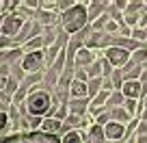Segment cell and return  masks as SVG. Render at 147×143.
<instances>
[{
    "label": "cell",
    "instance_id": "15",
    "mask_svg": "<svg viewBox=\"0 0 147 143\" xmlns=\"http://www.w3.org/2000/svg\"><path fill=\"white\" fill-rule=\"evenodd\" d=\"M102 35L104 33H89L87 41H84V48H89V50H100V43H102Z\"/></svg>",
    "mask_w": 147,
    "mask_h": 143
},
{
    "label": "cell",
    "instance_id": "16",
    "mask_svg": "<svg viewBox=\"0 0 147 143\" xmlns=\"http://www.w3.org/2000/svg\"><path fill=\"white\" fill-rule=\"evenodd\" d=\"M59 141L61 143H84V139H82V132H80V130H69V132H65Z\"/></svg>",
    "mask_w": 147,
    "mask_h": 143
},
{
    "label": "cell",
    "instance_id": "2",
    "mask_svg": "<svg viewBox=\"0 0 147 143\" xmlns=\"http://www.w3.org/2000/svg\"><path fill=\"white\" fill-rule=\"evenodd\" d=\"M54 102H56L54 93L43 89V85H39V87L28 91V98L24 102V106H26V113L32 117H48L52 106H54Z\"/></svg>",
    "mask_w": 147,
    "mask_h": 143
},
{
    "label": "cell",
    "instance_id": "3",
    "mask_svg": "<svg viewBox=\"0 0 147 143\" xmlns=\"http://www.w3.org/2000/svg\"><path fill=\"white\" fill-rule=\"evenodd\" d=\"M24 24H26V20L22 18V15L18 13H7L5 18H2V24H0V35L7 39H18V35L22 33Z\"/></svg>",
    "mask_w": 147,
    "mask_h": 143
},
{
    "label": "cell",
    "instance_id": "31",
    "mask_svg": "<svg viewBox=\"0 0 147 143\" xmlns=\"http://www.w3.org/2000/svg\"><path fill=\"white\" fill-rule=\"evenodd\" d=\"M145 43H147V41H145Z\"/></svg>",
    "mask_w": 147,
    "mask_h": 143
},
{
    "label": "cell",
    "instance_id": "8",
    "mask_svg": "<svg viewBox=\"0 0 147 143\" xmlns=\"http://www.w3.org/2000/svg\"><path fill=\"white\" fill-rule=\"evenodd\" d=\"M104 141H125V126L110 119L104 126Z\"/></svg>",
    "mask_w": 147,
    "mask_h": 143
},
{
    "label": "cell",
    "instance_id": "5",
    "mask_svg": "<svg viewBox=\"0 0 147 143\" xmlns=\"http://www.w3.org/2000/svg\"><path fill=\"white\" fill-rule=\"evenodd\" d=\"M102 54H104V59L108 61V63L113 65L115 69H123L125 65L130 63V56H132V52H128L125 48L113 46V48H106V50H102Z\"/></svg>",
    "mask_w": 147,
    "mask_h": 143
},
{
    "label": "cell",
    "instance_id": "10",
    "mask_svg": "<svg viewBox=\"0 0 147 143\" xmlns=\"http://www.w3.org/2000/svg\"><path fill=\"white\" fill-rule=\"evenodd\" d=\"M69 100H89L87 83H82V80H71V85H69Z\"/></svg>",
    "mask_w": 147,
    "mask_h": 143
},
{
    "label": "cell",
    "instance_id": "29",
    "mask_svg": "<svg viewBox=\"0 0 147 143\" xmlns=\"http://www.w3.org/2000/svg\"><path fill=\"white\" fill-rule=\"evenodd\" d=\"M143 13H147V0H145V5H143Z\"/></svg>",
    "mask_w": 147,
    "mask_h": 143
},
{
    "label": "cell",
    "instance_id": "28",
    "mask_svg": "<svg viewBox=\"0 0 147 143\" xmlns=\"http://www.w3.org/2000/svg\"><path fill=\"white\" fill-rule=\"evenodd\" d=\"M141 121H147V108L143 111V115H141Z\"/></svg>",
    "mask_w": 147,
    "mask_h": 143
},
{
    "label": "cell",
    "instance_id": "21",
    "mask_svg": "<svg viewBox=\"0 0 147 143\" xmlns=\"http://www.w3.org/2000/svg\"><path fill=\"white\" fill-rule=\"evenodd\" d=\"M54 117L61 119V121H65L69 117V106L67 104H59V106H56V111H54Z\"/></svg>",
    "mask_w": 147,
    "mask_h": 143
},
{
    "label": "cell",
    "instance_id": "23",
    "mask_svg": "<svg viewBox=\"0 0 147 143\" xmlns=\"http://www.w3.org/2000/svg\"><path fill=\"white\" fill-rule=\"evenodd\" d=\"M74 80H82V83H89L87 69H82V67H74Z\"/></svg>",
    "mask_w": 147,
    "mask_h": 143
},
{
    "label": "cell",
    "instance_id": "27",
    "mask_svg": "<svg viewBox=\"0 0 147 143\" xmlns=\"http://www.w3.org/2000/svg\"><path fill=\"white\" fill-rule=\"evenodd\" d=\"M125 143H136V137H128V139H125Z\"/></svg>",
    "mask_w": 147,
    "mask_h": 143
},
{
    "label": "cell",
    "instance_id": "18",
    "mask_svg": "<svg viewBox=\"0 0 147 143\" xmlns=\"http://www.w3.org/2000/svg\"><path fill=\"white\" fill-rule=\"evenodd\" d=\"M110 83H113L115 91H121V87H123V83H125L123 69H113V74H110Z\"/></svg>",
    "mask_w": 147,
    "mask_h": 143
},
{
    "label": "cell",
    "instance_id": "13",
    "mask_svg": "<svg viewBox=\"0 0 147 143\" xmlns=\"http://www.w3.org/2000/svg\"><path fill=\"white\" fill-rule=\"evenodd\" d=\"M67 106L69 113H74V115H82V117L89 115V100H69Z\"/></svg>",
    "mask_w": 147,
    "mask_h": 143
},
{
    "label": "cell",
    "instance_id": "7",
    "mask_svg": "<svg viewBox=\"0 0 147 143\" xmlns=\"http://www.w3.org/2000/svg\"><path fill=\"white\" fill-rule=\"evenodd\" d=\"M39 132L46 134V137H63V121L56 119V117H43V124L39 128Z\"/></svg>",
    "mask_w": 147,
    "mask_h": 143
},
{
    "label": "cell",
    "instance_id": "22",
    "mask_svg": "<svg viewBox=\"0 0 147 143\" xmlns=\"http://www.w3.org/2000/svg\"><path fill=\"white\" fill-rule=\"evenodd\" d=\"M100 65H102V78H110V74H113V69H115V67H113L104 56L100 59Z\"/></svg>",
    "mask_w": 147,
    "mask_h": 143
},
{
    "label": "cell",
    "instance_id": "4",
    "mask_svg": "<svg viewBox=\"0 0 147 143\" xmlns=\"http://www.w3.org/2000/svg\"><path fill=\"white\" fill-rule=\"evenodd\" d=\"M20 67L24 74H32V72H46V52H30V54H22L20 59Z\"/></svg>",
    "mask_w": 147,
    "mask_h": 143
},
{
    "label": "cell",
    "instance_id": "11",
    "mask_svg": "<svg viewBox=\"0 0 147 143\" xmlns=\"http://www.w3.org/2000/svg\"><path fill=\"white\" fill-rule=\"evenodd\" d=\"M108 7L110 2H89V24L102 18L104 13H108Z\"/></svg>",
    "mask_w": 147,
    "mask_h": 143
},
{
    "label": "cell",
    "instance_id": "25",
    "mask_svg": "<svg viewBox=\"0 0 147 143\" xmlns=\"http://www.w3.org/2000/svg\"><path fill=\"white\" fill-rule=\"evenodd\" d=\"M134 134H136V137H143V134H147V121H141Z\"/></svg>",
    "mask_w": 147,
    "mask_h": 143
},
{
    "label": "cell",
    "instance_id": "6",
    "mask_svg": "<svg viewBox=\"0 0 147 143\" xmlns=\"http://www.w3.org/2000/svg\"><path fill=\"white\" fill-rule=\"evenodd\" d=\"M102 54V50H89V48H80V50H76V54H74V67H91L93 63H95Z\"/></svg>",
    "mask_w": 147,
    "mask_h": 143
},
{
    "label": "cell",
    "instance_id": "17",
    "mask_svg": "<svg viewBox=\"0 0 147 143\" xmlns=\"http://www.w3.org/2000/svg\"><path fill=\"white\" fill-rule=\"evenodd\" d=\"M125 102V96L121 91H113L108 98V104H106V111H110V108H115V106H123Z\"/></svg>",
    "mask_w": 147,
    "mask_h": 143
},
{
    "label": "cell",
    "instance_id": "26",
    "mask_svg": "<svg viewBox=\"0 0 147 143\" xmlns=\"http://www.w3.org/2000/svg\"><path fill=\"white\" fill-rule=\"evenodd\" d=\"M9 80H11V76H0V93L7 91V85H9Z\"/></svg>",
    "mask_w": 147,
    "mask_h": 143
},
{
    "label": "cell",
    "instance_id": "30",
    "mask_svg": "<svg viewBox=\"0 0 147 143\" xmlns=\"http://www.w3.org/2000/svg\"><path fill=\"white\" fill-rule=\"evenodd\" d=\"M143 67H145V69H147V61H145V65H143Z\"/></svg>",
    "mask_w": 147,
    "mask_h": 143
},
{
    "label": "cell",
    "instance_id": "14",
    "mask_svg": "<svg viewBox=\"0 0 147 143\" xmlns=\"http://www.w3.org/2000/svg\"><path fill=\"white\" fill-rule=\"evenodd\" d=\"M39 50H46V46H43V39H41V37H35V39H30V41H26V43L22 46V52H24V54L39 52Z\"/></svg>",
    "mask_w": 147,
    "mask_h": 143
},
{
    "label": "cell",
    "instance_id": "24",
    "mask_svg": "<svg viewBox=\"0 0 147 143\" xmlns=\"http://www.w3.org/2000/svg\"><path fill=\"white\" fill-rule=\"evenodd\" d=\"M7 126H9V113L5 108H0V134L7 130Z\"/></svg>",
    "mask_w": 147,
    "mask_h": 143
},
{
    "label": "cell",
    "instance_id": "20",
    "mask_svg": "<svg viewBox=\"0 0 147 143\" xmlns=\"http://www.w3.org/2000/svg\"><path fill=\"white\" fill-rule=\"evenodd\" d=\"M87 89H89V100H91V98H95L97 93L102 91V78H91L87 83Z\"/></svg>",
    "mask_w": 147,
    "mask_h": 143
},
{
    "label": "cell",
    "instance_id": "19",
    "mask_svg": "<svg viewBox=\"0 0 147 143\" xmlns=\"http://www.w3.org/2000/svg\"><path fill=\"white\" fill-rule=\"evenodd\" d=\"M145 61H147V43L138 50H134L130 56V63H136V65H145Z\"/></svg>",
    "mask_w": 147,
    "mask_h": 143
},
{
    "label": "cell",
    "instance_id": "9",
    "mask_svg": "<svg viewBox=\"0 0 147 143\" xmlns=\"http://www.w3.org/2000/svg\"><path fill=\"white\" fill-rule=\"evenodd\" d=\"M121 93L130 100H143V85L141 80H125L123 87H121Z\"/></svg>",
    "mask_w": 147,
    "mask_h": 143
},
{
    "label": "cell",
    "instance_id": "1",
    "mask_svg": "<svg viewBox=\"0 0 147 143\" xmlns=\"http://www.w3.org/2000/svg\"><path fill=\"white\" fill-rule=\"evenodd\" d=\"M89 26V2H76L69 11L59 15V28L65 35H76Z\"/></svg>",
    "mask_w": 147,
    "mask_h": 143
},
{
    "label": "cell",
    "instance_id": "12",
    "mask_svg": "<svg viewBox=\"0 0 147 143\" xmlns=\"http://www.w3.org/2000/svg\"><path fill=\"white\" fill-rule=\"evenodd\" d=\"M108 113H110V119H113V121H117V124H123V126H128L130 121L134 119V117L130 115L128 111H125L123 106H115V108H110Z\"/></svg>",
    "mask_w": 147,
    "mask_h": 143
}]
</instances>
